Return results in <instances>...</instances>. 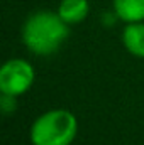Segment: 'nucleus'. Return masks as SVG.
<instances>
[{"label":"nucleus","instance_id":"7ed1b4c3","mask_svg":"<svg viewBox=\"0 0 144 145\" xmlns=\"http://www.w3.org/2000/svg\"><path fill=\"white\" fill-rule=\"evenodd\" d=\"M34 83V68L26 59H9L0 69V91L3 95L20 96Z\"/></svg>","mask_w":144,"mask_h":145},{"label":"nucleus","instance_id":"f03ea898","mask_svg":"<svg viewBox=\"0 0 144 145\" xmlns=\"http://www.w3.org/2000/svg\"><path fill=\"white\" fill-rule=\"evenodd\" d=\"M78 133L76 116L70 110H49L37 116L31 127L32 145H71Z\"/></svg>","mask_w":144,"mask_h":145},{"label":"nucleus","instance_id":"423d86ee","mask_svg":"<svg viewBox=\"0 0 144 145\" xmlns=\"http://www.w3.org/2000/svg\"><path fill=\"white\" fill-rule=\"evenodd\" d=\"M114 10L126 24L144 22V0H114Z\"/></svg>","mask_w":144,"mask_h":145},{"label":"nucleus","instance_id":"0eeeda50","mask_svg":"<svg viewBox=\"0 0 144 145\" xmlns=\"http://www.w3.org/2000/svg\"><path fill=\"white\" fill-rule=\"evenodd\" d=\"M17 96H12V95H3L2 93V98H0V108L3 115H10L14 113L17 108V101H15Z\"/></svg>","mask_w":144,"mask_h":145},{"label":"nucleus","instance_id":"20e7f679","mask_svg":"<svg viewBox=\"0 0 144 145\" xmlns=\"http://www.w3.org/2000/svg\"><path fill=\"white\" fill-rule=\"evenodd\" d=\"M90 12L88 0H61L58 5V14L66 24H80L87 19Z\"/></svg>","mask_w":144,"mask_h":145},{"label":"nucleus","instance_id":"39448f33","mask_svg":"<svg viewBox=\"0 0 144 145\" xmlns=\"http://www.w3.org/2000/svg\"><path fill=\"white\" fill-rule=\"evenodd\" d=\"M124 47L136 57H144V22H131L122 32Z\"/></svg>","mask_w":144,"mask_h":145},{"label":"nucleus","instance_id":"f257e3e1","mask_svg":"<svg viewBox=\"0 0 144 145\" xmlns=\"http://www.w3.org/2000/svg\"><path fill=\"white\" fill-rule=\"evenodd\" d=\"M68 25L58 12H34L22 25V42L36 56H51L68 39Z\"/></svg>","mask_w":144,"mask_h":145}]
</instances>
